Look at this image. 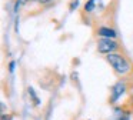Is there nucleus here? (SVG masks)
<instances>
[{
    "label": "nucleus",
    "instance_id": "f257e3e1",
    "mask_svg": "<svg viewBox=\"0 0 133 120\" xmlns=\"http://www.w3.org/2000/svg\"><path fill=\"white\" fill-rule=\"evenodd\" d=\"M106 62L112 66L113 70L117 74H127L130 71V69H132L129 59H126L123 54H119V53L106 54Z\"/></svg>",
    "mask_w": 133,
    "mask_h": 120
},
{
    "label": "nucleus",
    "instance_id": "f03ea898",
    "mask_svg": "<svg viewBox=\"0 0 133 120\" xmlns=\"http://www.w3.org/2000/svg\"><path fill=\"white\" fill-rule=\"evenodd\" d=\"M120 46L115 39H107V37H100L97 42V51L102 54H110L113 51L119 50Z\"/></svg>",
    "mask_w": 133,
    "mask_h": 120
},
{
    "label": "nucleus",
    "instance_id": "7ed1b4c3",
    "mask_svg": "<svg viewBox=\"0 0 133 120\" xmlns=\"http://www.w3.org/2000/svg\"><path fill=\"white\" fill-rule=\"evenodd\" d=\"M126 83L123 80H119L112 86V93H110V103H116L124 93H126Z\"/></svg>",
    "mask_w": 133,
    "mask_h": 120
},
{
    "label": "nucleus",
    "instance_id": "20e7f679",
    "mask_svg": "<svg viewBox=\"0 0 133 120\" xmlns=\"http://www.w3.org/2000/svg\"><path fill=\"white\" fill-rule=\"evenodd\" d=\"M97 34L100 37H107V39H116V36H117V33H116L115 29L107 27V26H102V27H99Z\"/></svg>",
    "mask_w": 133,
    "mask_h": 120
},
{
    "label": "nucleus",
    "instance_id": "39448f33",
    "mask_svg": "<svg viewBox=\"0 0 133 120\" xmlns=\"http://www.w3.org/2000/svg\"><path fill=\"white\" fill-rule=\"evenodd\" d=\"M112 120H130V111H126L124 109L116 107L115 109V116Z\"/></svg>",
    "mask_w": 133,
    "mask_h": 120
},
{
    "label": "nucleus",
    "instance_id": "423d86ee",
    "mask_svg": "<svg viewBox=\"0 0 133 120\" xmlns=\"http://www.w3.org/2000/svg\"><path fill=\"white\" fill-rule=\"evenodd\" d=\"M97 3H100V0H87V2L84 3V11H87V13L93 11L96 9V4H97Z\"/></svg>",
    "mask_w": 133,
    "mask_h": 120
},
{
    "label": "nucleus",
    "instance_id": "0eeeda50",
    "mask_svg": "<svg viewBox=\"0 0 133 120\" xmlns=\"http://www.w3.org/2000/svg\"><path fill=\"white\" fill-rule=\"evenodd\" d=\"M27 91H29V96H30V99H32L33 104H35V106H39V104H40V99L37 97L35 89H33V87H27Z\"/></svg>",
    "mask_w": 133,
    "mask_h": 120
},
{
    "label": "nucleus",
    "instance_id": "6e6552de",
    "mask_svg": "<svg viewBox=\"0 0 133 120\" xmlns=\"http://www.w3.org/2000/svg\"><path fill=\"white\" fill-rule=\"evenodd\" d=\"M77 4H79V0H73V2H72V4H70V10L73 11L76 7H77Z\"/></svg>",
    "mask_w": 133,
    "mask_h": 120
},
{
    "label": "nucleus",
    "instance_id": "1a4fd4ad",
    "mask_svg": "<svg viewBox=\"0 0 133 120\" xmlns=\"http://www.w3.org/2000/svg\"><path fill=\"white\" fill-rule=\"evenodd\" d=\"M15 66H16V62H10V66H9L10 73H13V71H15Z\"/></svg>",
    "mask_w": 133,
    "mask_h": 120
},
{
    "label": "nucleus",
    "instance_id": "9d476101",
    "mask_svg": "<svg viewBox=\"0 0 133 120\" xmlns=\"http://www.w3.org/2000/svg\"><path fill=\"white\" fill-rule=\"evenodd\" d=\"M36 2H39V3H49L50 0H36Z\"/></svg>",
    "mask_w": 133,
    "mask_h": 120
},
{
    "label": "nucleus",
    "instance_id": "9b49d317",
    "mask_svg": "<svg viewBox=\"0 0 133 120\" xmlns=\"http://www.w3.org/2000/svg\"><path fill=\"white\" fill-rule=\"evenodd\" d=\"M132 100H133V96H132Z\"/></svg>",
    "mask_w": 133,
    "mask_h": 120
}]
</instances>
